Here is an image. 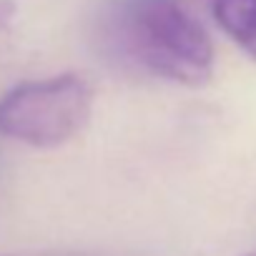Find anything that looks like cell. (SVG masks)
Instances as JSON below:
<instances>
[{
  "label": "cell",
  "instance_id": "cell-5",
  "mask_svg": "<svg viewBox=\"0 0 256 256\" xmlns=\"http://www.w3.org/2000/svg\"><path fill=\"white\" fill-rule=\"evenodd\" d=\"M246 256H256V251H251V254H246Z\"/></svg>",
  "mask_w": 256,
  "mask_h": 256
},
{
  "label": "cell",
  "instance_id": "cell-4",
  "mask_svg": "<svg viewBox=\"0 0 256 256\" xmlns=\"http://www.w3.org/2000/svg\"><path fill=\"white\" fill-rule=\"evenodd\" d=\"M16 18V3L13 0H0V30H6Z\"/></svg>",
  "mask_w": 256,
  "mask_h": 256
},
{
  "label": "cell",
  "instance_id": "cell-2",
  "mask_svg": "<svg viewBox=\"0 0 256 256\" xmlns=\"http://www.w3.org/2000/svg\"><path fill=\"white\" fill-rule=\"evenodd\" d=\"M93 88L76 73L26 80L0 98V134L36 148L70 141L90 118Z\"/></svg>",
  "mask_w": 256,
  "mask_h": 256
},
{
  "label": "cell",
  "instance_id": "cell-1",
  "mask_svg": "<svg viewBox=\"0 0 256 256\" xmlns=\"http://www.w3.org/2000/svg\"><path fill=\"white\" fill-rule=\"evenodd\" d=\"M103 18L106 43L126 63L191 88L211 78V38L176 0H113Z\"/></svg>",
  "mask_w": 256,
  "mask_h": 256
},
{
  "label": "cell",
  "instance_id": "cell-3",
  "mask_svg": "<svg viewBox=\"0 0 256 256\" xmlns=\"http://www.w3.org/2000/svg\"><path fill=\"white\" fill-rule=\"evenodd\" d=\"M218 28L256 60V0H211Z\"/></svg>",
  "mask_w": 256,
  "mask_h": 256
}]
</instances>
